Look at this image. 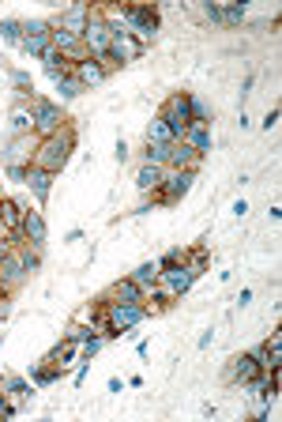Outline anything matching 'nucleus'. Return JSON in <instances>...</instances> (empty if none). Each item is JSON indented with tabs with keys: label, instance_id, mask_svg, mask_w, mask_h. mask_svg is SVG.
I'll use <instances>...</instances> for the list:
<instances>
[{
	"label": "nucleus",
	"instance_id": "f257e3e1",
	"mask_svg": "<svg viewBox=\"0 0 282 422\" xmlns=\"http://www.w3.org/2000/svg\"><path fill=\"white\" fill-rule=\"evenodd\" d=\"M72 143H75L72 128H68V125H61V132H53V136H46V140H38L34 166L57 177L61 170H64V163H68V155H72Z\"/></svg>",
	"mask_w": 282,
	"mask_h": 422
},
{
	"label": "nucleus",
	"instance_id": "f03ea898",
	"mask_svg": "<svg viewBox=\"0 0 282 422\" xmlns=\"http://www.w3.org/2000/svg\"><path fill=\"white\" fill-rule=\"evenodd\" d=\"M158 264H162V268H158V287H162V290H169L173 298H177V294H184V290L196 283V272L188 268L184 260H158Z\"/></svg>",
	"mask_w": 282,
	"mask_h": 422
},
{
	"label": "nucleus",
	"instance_id": "7ed1b4c3",
	"mask_svg": "<svg viewBox=\"0 0 282 422\" xmlns=\"http://www.w3.org/2000/svg\"><path fill=\"white\" fill-rule=\"evenodd\" d=\"M158 117L169 125L173 140H181L184 128H188V121H192V95H173V98L162 106V113H158Z\"/></svg>",
	"mask_w": 282,
	"mask_h": 422
},
{
	"label": "nucleus",
	"instance_id": "20e7f679",
	"mask_svg": "<svg viewBox=\"0 0 282 422\" xmlns=\"http://www.w3.org/2000/svg\"><path fill=\"white\" fill-rule=\"evenodd\" d=\"M83 46L90 49V57H94V61H102L105 53H110L113 34H110V26H105L102 11H90V23H87V31H83Z\"/></svg>",
	"mask_w": 282,
	"mask_h": 422
},
{
	"label": "nucleus",
	"instance_id": "39448f33",
	"mask_svg": "<svg viewBox=\"0 0 282 422\" xmlns=\"http://www.w3.org/2000/svg\"><path fill=\"white\" fill-rule=\"evenodd\" d=\"M143 316H147V309L143 306H128V302H110V306H105V321H110V328L117 336H125L128 328H136Z\"/></svg>",
	"mask_w": 282,
	"mask_h": 422
},
{
	"label": "nucleus",
	"instance_id": "423d86ee",
	"mask_svg": "<svg viewBox=\"0 0 282 422\" xmlns=\"http://www.w3.org/2000/svg\"><path fill=\"white\" fill-rule=\"evenodd\" d=\"M64 121H68V117H64V110H61L57 102L34 98V128L42 132V136H53V132H61Z\"/></svg>",
	"mask_w": 282,
	"mask_h": 422
},
{
	"label": "nucleus",
	"instance_id": "0eeeda50",
	"mask_svg": "<svg viewBox=\"0 0 282 422\" xmlns=\"http://www.w3.org/2000/svg\"><path fill=\"white\" fill-rule=\"evenodd\" d=\"M192 181H196V170H169L166 181H162V189H158L155 196H158L162 204H177L181 196L192 189Z\"/></svg>",
	"mask_w": 282,
	"mask_h": 422
},
{
	"label": "nucleus",
	"instance_id": "6e6552de",
	"mask_svg": "<svg viewBox=\"0 0 282 422\" xmlns=\"http://www.w3.org/2000/svg\"><path fill=\"white\" fill-rule=\"evenodd\" d=\"M34 151H38V140H31V136H11V148L4 151V163L8 166H34Z\"/></svg>",
	"mask_w": 282,
	"mask_h": 422
},
{
	"label": "nucleus",
	"instance_id": "1a4fd4ad",
	"mask_svg": "<svg viewBox=\"0 0 282 422\" xmlns=\"http://www.w3.org/2000/svg\"><path fill=\"white\" fill-rule=\"evenodd\" d=\"M26 279V264H23V253L16 249V253H4V260H0V283L4 287H19Z\"/></svg>",
	"mask_w": 282,
	"mask_h": 422
},
{
	"label": "nucleus",
	"instance_id": "9d476101",
	"mask_svg": "<svg viewBox=\"0 0 282 422\" xmlns=\"http://www.w3.org/2000/svg\"><path fill=\"white\" fill-rule=\"evenodd\" d=\"M181 143H188L196 155H207V151H211V125H207V121H188Z\"/></svg>",
	"mask_w": 282,
	"mask_h": 422
},
{
	"label": "nucleus",
	"instance_id": "9b49d317",
	"mask_svg": "<svg viewBox=\"0 0 282 422\" xmlns=\"http://www.w3.org/2000/svg\"><path fill=\"white\" fill-rule=\"evenodd\" d=\"M199 158L204 155H196L188 143H181V140H173L169 143V158H166V170H196L199 166Z\"/></svg>",
	"mask_w": 282,
	"mask_h": 422
},
{
	"label": "nucleus",
	"instance_id": "f8f14e48",
	"mask_svg": "<svg viewBox=\"0 0 282 422\" xmlns=\"http://www.w3.org/2000/svg\"><path fill=\"white\" fill-rule=\"evenodd\" d=\"M87 23H90V8H68L61 19H53V26H61V31H68V34H75V38H83V31H87Z\"/></svg>",
	"mask_w": 282,
	"mask_h": 422
},
{
	"label": "nucleus",
	"instance_id": "ddd939ff",
	"mask_svg": "<svg viewBox=\"0 0 282 422\" xmlns=\"http://www.w3.org/2000/svg\"><path fill=\"white\" fill-rule=\"evenodd\" d=\"M23 219H26V207L11 196H0V227H8L11 234L23 230Z\"/></svg>",
	"mask_w": 282,
	"mask_h": 422
},
{
	"label": "nucleus",
	"instance_id": "4468645a",
	"mask_svg": "<svg viewBox=\"0 0 282 422\" xmlns=\"http://www.w3.org/2000/svg\"><path fill=\"white\" fill-rule=\"evenodd\" d=\"M105 298H110V302H128V306H143V302H147V294H143V290L132 283V279L113 283L110 290H105Z\"/></svg>",
	"mask_w": 282,
	"mask_h": 422
},
{
	"label": "nucleus",
	"instance_id": "2eb2a0df",
	"mask_svg": "<svg viewBox=\"0 0 282 422\" xmlns=\"http://www.w3.org/2000/svg\"><path fill=\"white\" fill-rule=\"evenodd\" d=\"M72 76L79 79V87L87 91V87H98V83H102V79L110 76V72L102 68V61H94V57H90V61H83V64H75V68H72Z\"/></svg>",
	"mask_w": 282,
	"mask_h": 422
},
{
	"label": "nucleus",
	"instance_id": "dca6fc26",
	"mask_svg": "<svg viewBox=\"0 0 282 422\" xmlns=\"http://www.w3.org/2000/svg\"><path fill=\"white\" fill-rule=\"evenodd\" d=\"M26 189L34 192V200H38V204H46V200H49V192H53V174H46V170L31 166V174H26Z\"/></svg>",
	"mask_w": 282,
	"mask_h": 422
},
{
	"label": "nucleus",
	"instance_id": "f3484780",
	"mask_svg": "<svg viewBox=\"0 0 282 422\" xmlns=\"http://www.w3.org/2000/svg\"><path fill=\"white\" fill-rule=\"evenodd\" d=\"M162 181H166V166H140V174H136V189L140 192H158L162 189Z\"/></svg>",
	"mask_w": 282,
	"mask_h": 422
},
{
	"label": "nucleus",
	"instance_id": "a211bd4d",
	"mask_svg": "<svg viewBox=\"0 0 282 422\" xmlns=\"http://www.w3.org/2000/svg\"><path fill=\"white\" fill-rule=\"evenodd\" d=\"M158 268H162V264L158 260H147V264H140L136 272H132V283H136L143 294H151V290L158 287Z\"/></svg>",
	"mask_w": 282,
	"mask_h": 422
},
{
	"label": "nucleus",
	"instance_id": "6ab92c4d",
	"mask_svg": "<svg viewBox=\"0 0 282 422\" xmlns=\"http://www.w3.org/2000/svg\"><path fill=\"white\" fill-rule=\"evenodd\" d=\"M23 237H26L34 249L46 242V222H42V215H38V211H31V207H26V219H23Z\"/></svg>",
	"mask_w": 282,
	"mask_h": 422
},
{
	"label": "nucleus",
	"instance_id": "aec40b11",
	"mask_svg": "<svg viewBox=\"0 0 282 422\" xmlns=\"http://www.w3.org/2000/svg\"><path fill=\"white\" fill-rule=\"evenodd\" d=\"M256 374H260V366H256L252 354H241V359H234V366H230V377L237 381V385H249Z\"/></svg>",
	"mask_w": 282,
	"mask_h": 422
},
{
	"label": "nucleus",
	"instance_id": "412c9836",
	"mask_svg": "<svg viewBox=\"0 0 282 422\" xmlns=\"http://www.w3.org/2000/svg\"><path fill=\"white\" fill-rule=\"evenodd\" d=\"M34 128V110L31 106H16L11 110V136H31Z\"/></svg>",
	"mask_w": 282,
	"mask_h": 422
},
{
	"label": "nucleus",
	"instance_id": "4be33fe9",
	"mask_svg": "<svg viewBox=\"0 0 282 422\" xmlns=\"http://www.w3.org/2000/svg\"><path fill=\"white\" fill-rule=\"evenodd\" d=\"M147 143H173V132H169V125L162 117H155L151 128H147Z\"/></svg>",
	"mask_w": 282,
	"mask_h": 422
},
{
	"label": "nucleus",
	"instance_id": "5701e85b",
	"mask_svg": "<svg viewBox=\"0 0 282 422\" xmlns=\"http://www.w3.org/2000/svg\"><path fill=\"white\" fill-rule=\"evenodd\" d=\"M147 166H166V158H169V143H147Z\"/></svg>",
	"mask_w": 282,
	"mask_h": 422
},
{
	"label": "nucleus",
	"instance_id": "b1692460",
	"mask_svg": "<svg viewBox=\"0 0 282 422\" xmlns=\"http://www.w3.org/2000/svg\"><path fill=\"white\" fill-rule=\"evenodd\" d=\"M241 19H245V4H219V23L237 26Z\"/></svg>",
	"mask_w": 282,
	"mask_h": 422
},
{
	"label": "nucleus",
	"instance_id": "393cba45",
	"mask_svg": "<svg viewBox=\"0 0 282 422\" xmlns=\"http://www.w3.org/2000/svg\"><path fill=\"white\" fill-rule=\"evenodd\" d=\"M72 351H75V343L68 339L64 347H57V351L49 354V359H46V366H53V369H64V366H68V359H72Z\"/></svg>",
	"mask_w": 282,
	"mask_h": 422
},
{
	"label": "nucleus",
	"instance_id": "a878e982",
	"mask_svg": "<svg viewBox=\"0 0 282 422\" xmlns=\"http://www.w3.org/2000/svg\"><path fill=\"white\" fill-rule=\"evenodd\" d=\"M0 34H4V42H19L23 46V23L4 19V23H0Z\"/></svg>",
	"mask_w": 282,
	"mask_h": 422
},
{
	"label": "nucleus",
	"instance_id": "bb28decb",
	"mask_svg": "<svg viewBox=\"0 0 282 422\" xmlns=\"http://www.w3.org/2000/svg\"><path fill=\"white\" fill-rule=\"evenodd\" d=\"M4 388H8L11 396H16V400H26V396H31V385H26L23 377H8V381H4Z\"/></svg>",
	"mask_w": 282,
	"mask_h": 422
},
{
	"label": "nucleus",
	"instance_id": "cd10ccee",
	"mask_svg": "<svg viewBox=\"0 0 282 422\" xmlns=\"http://www.w3.org/2000/svg\"><path fill=\"white\" fill-rule=\"evenodd\" d=\"M57 87H61V98H75V95H83V87H79V79H75V76H64Z\"/></svg>",
	"mask_w": 282,
	"mask_h": 422
},
{
	"label": "nucleus",
	"instance_id": "c85d7f7f",
	"mask_svg": "<svg viewBox=\"0 0 282 422\" xmlns=\"http://www.w3.org/2000/svg\"><path fill=\"white\" fill-rule=\"evenodd\" d=\"M53 377H57V369H53V366H38V369H31V381H34V385H53Z\"/></svg>",
	"mask_w": 282,
	"mask_h": 422
},
{
	"label": "nucleus",
	"instance_id": "c756f323",
	"mask_svg": "<svg viewBox=\"0 0 282 422\" xmlns=\"http://www.w3.org/2000/svg\"><path fill=\"white\" fill-rule=\"evenodd\" d=\"M11 83H16V91H19V95L26 98V95H31V91H34V83H31V76H26V72H11Z\"/></svg>",
	"mask_w": 282,
	"mask_h": 422
},
{
	"label": "nucleus",
	"instance_id": "7c9ffc66",
	"mask_svg": "<svg viewBox=\"0 0 282 422\" xmlns=\"http://www.w3.org/2000/svg\"><path fill=\"white\" fill-rule=\"evenodd\" d=\"M26 174H31V166H8V177L11 181H23L26 185Z\"/></svg>",
	"mask_w": 282,
	"mask_h": 422
},
{
	"label": "nucleus",
	"instance_id": "2f4dec72",
	"mask_svg": "<svg viewBox=\"0 0 282 422\" xmlns=\"http://www.w3.org/2000/svg\"><path fill=\"white\" fill-rule=\"evenodd\" d=\"M204 16H207L211 23H219V4H204Z\"/></svg>",
	"mask_w": 282,
	"mask_h": 422
},
{
	"label": "nucleus",
	"instance_id": "473e14b6",
	"mask_svg": "<svg viewBox=\"0 0 282 422\" xmlns=\"http://www.w3.org/2000/svg\"><path fill=\"white\" fill-rule=\"evenodd\" d=\"M275 125H278V110H271V113H267V121H263V128H267V132H271Z\"/></svg>",
	"mask_w": 282,
	"mask_h": 422
},
{
	"label": "nucleus",
	"instance_id": "72a5a7b5",
	"mask_svg": "<svg viewBox=\"0 0 282 422\" xmlns=\"http://www.w3.org/2000/svg\"><path fill=\"white\" fill-rule=\"evenodd\" d=\"M4 253H8V245H0V260H4Z\"/></svg>",
	"mask_w": 282,
	"mask_h": 422
}]
</instances>
